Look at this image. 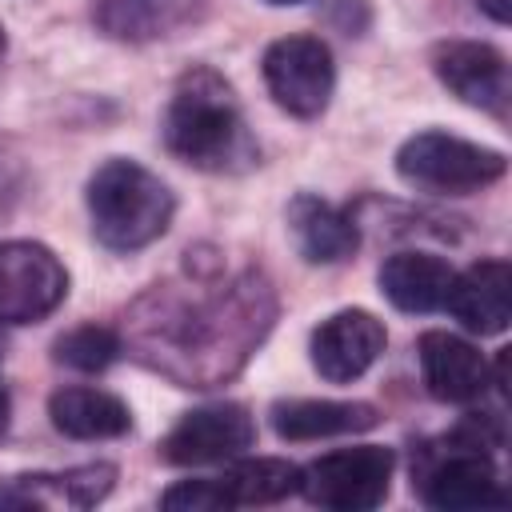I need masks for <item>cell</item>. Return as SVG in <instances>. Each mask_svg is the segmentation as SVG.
Listing matches in <instances>:
<instances>
[{
	"instance_id": "cell-21",
	"label": "cell",
	"mask_w": 512,
	"mask_h": 512,
	"mask_svg": "<svg viewBox=\"0 0 512 512\" xmlns=\"http://www.w3.org/2000/svg\"><path fill=\"white\" fill-rule=\"evenodd\" d=\"M52 356L56 364L76 368V372H104L120 356V336L104 324H80L52 344Z\"/></svg>"
},
{
	"instance_id": "cell-20",
	"label": "cell",
	"mask_w": 512,
	"mask_h": 512,
	"mask_svg": "<svg viewBox=\"0 0 512 512\" xmlns=\"http://www.w3.org/2000/svg\"><path fill=\"white\" fill-rule=\"evenodd\" d=\"M224 504L240 508V504H276L292 492H300V468L276 456H256V460H240L232 464L224 476H216Z\"/></svg>"
},
{
	"instance_id": "cell-22",
	"label": "cell",
	"mask_w": 512,
	"mask_h": 512,
	"mask_svg": "<svg viewBox=\"0 0 512 512\" xmlns=\"http://www.w3.org/2000/svg\"><path fill=\"white\" fill-rule=\"evenodd\" d=\"M160 504L172 508V512H216V508H228L216 476L212 480H180L160 496Z\"/></svg>"
},
{
	"instance_id": "cell-5",
	"label": "cell",
	"mask_w": 512,
	"mask_h": 512,
	"mask_svg": "<svg viewBox=\"0 0 512 512\" xmlns=\"http://www.w3.org/2000/svg\"><path fill=\"white\" fill-rule=\"evenodd\" d=\"M412 488L428 508L460 512V508H500L508 496L500 488V472L492 452L464 440L460 432L444 436L440 448H424L420 468L412 472Z\"/></svg>"
},
{
	"instance_id": "cell-1",
	"label": "cell",
	"mask_w": 512,
	"mask_h": 512,
	"mask_svg": "<svg viewBox=\"0 0 512 512\" xmlns=\"http://www.w3.org/2000/svg\"><path fill=\"white\" fill-rule=\"evenodd\" d=\"M276 316V292L264 272H236L232 280L208 284H156L132 308V348L136 356L172 376L180 388H212L244 368L256 344L268 336Z\"/></svg>"
},
{
	"instance_id": "cell-10",
	"label": "cell",
	"mask_w": 512,
	"mask_h": 512,
	"mask_svg": "<svg viewBox=\"0 0 512 512\" xmlns=\"http://www.w3.org/2000/svg\"><path fill=\"white\" fill-rule=\"evenodd\" d=\"M384 344H388V332L372 312L344 308L312 332L308 348H312V368L328 384H352L380 360Z\"/></svg>"
},
{
	"instance_id": "cell-11",
	"label": "cell",
	"mask_w": 512,
	"mask_h": 512,
	"mask_svg": "<svg viewBox=\"0 0 512 512\" xmlns=\"http://www.w3.org/2000/svg\"><path fill=\"white\" fill-rule=\"evenodd\" d=\"M432 68L440 84L464 104L492 116L508 112V60L500 48L480 40H448L432 52Z\"/></svg>"
},
{
	"instance_id": "cell-17",
	"label": "cell",
	"mask_w": 512,
	"mask_h": 512,
	"mask_svg": "<svg viewBox=\"0 0 512 512\" xmlns=\"http://www.w3.org/2000/svg\"><path fill=\"white\" fill-rule=\"evenodd\" d=\"M452 268L432 252H396L380 264V292L400 312H436L444 308Z\"/></svg>"
},
{
	"instance_id": "cell-9",
	"label": "cell",
	"mask_w": 512,
	"mask_h": 512,
	"mask_svg": "<svg viewBox=\"0 0 512 512\" xmlns=\"http://www.w3.org/2000/svg\"><path fill=\"white\" fill-rule=\"evenodd\" d=\"M256 440V420L244 404H204L176 420V428L160 440V456L168 464H216L232 460Z\"/></svg>"
},
{
	"instance_id": "cell-7",
	"label": "cell",
	"mask_w": 512,
	"mask_h": 512,
	"mask_svg": "<svg viewBox=\"0 0 512 512\" xmlns=\"http://www.w3.org/2000/svg\"><path fill=\"white\" fill-rule=\"evenodd\" d=\"M68 296V272L36 240L0 244V324H36Z\"/></svg>"
},
{
	"instance_id": "cell-13",
	"label": "cell",
	"mask_w": 512,
	"mask_h": 512,
	"mask_svg": "<svg viewBox=\"0 0 512 512\" xmlns=\"http://www.w3.org/2000/svg\"><path fill=\"white\" fill-rule=\"evenodd\" d=\"M116 484L112 464H80L68 472H24L0 484V508H92Z\"/></svg>"
},
{
	"instance_id": "cell-25",
	"label": "cell",
	"mask_w": 512,
	"mask_h": 512,
	"mask_svg": "<svg viewBox=\"0 0 512 512\" xmlns=\"http://www.w3.org/2000/svg\"><path fill=\"white\" fill-rule=\"evenodd\" d=\"M264 4H276V8H284V4H304V0H264Z\"/></svg>"
},
{
	"instance_id": "cell-19",
	"label": "cell",
	"mask_w": 512,
	"mask_h": 512,
	"mask_svg": "<svg viewBox=\"0 0 512 512\" xmlns=\"http://www.w3.org/2000/svg\"><path fill=\"white\" fill-rule=\"evenodd\" d=\"M92 20L112 40H156L184 24L196 8V0H88Z\"/></svg>"
},
{
	"instance_id": "cell-23",
	"label": "cell",
	"mask_w": 512,
	"mask_h": 512,
	"mask_svg": "<svg viewBox=\"0 0 512 512\" xmlns=\"http://www.w3.org/2000/svg\"><path fill=\"white\" fill-rule=\"evenodd\" d=\"M480 8L496 20V24H508V16H512V8H508V0H480Z\"/></svg>"
},
{
	"instance_id": "cell-15",
	"label": "cell",
	"mask_w": 512,
	"mask_h": 512,
	"mask_svg": "<svg viewBox=\"0 0 512 512\" xmlns=\"http://www.w3.org/2000/svg\"><path fill=\"white\" fill-rule=\"evenodd\" d=\"M288 228H292V240H296L300 256L312 260V264L348 260L360 244V232H356L352 216L340 212L336 204L312 196V192H300L288 204Z\"/></svg>"
},
{
	"instance_id": "cell-8",
	"label": "cell",
	"mask_w": 512,
	"mask_h": 512,
	"mask_svg": "<svg viewBox=\"0 0 512 512\" xmlns=\"http://www.w3.org/2000/svg\"><path fill=\"white\" fill-rule=\"evenodd\" d=\"M264 84L284 112H292L300 120L320 116L336 88V64H332L328 44L316 36H284V40L268 44Z\"/></svg>"
},
{
	"instance_id": "cell-24",
	"label": "cell",
	"mask_w": 512,
	"mask_h": 512,
	"mask_svg": "<svg viewBox=\"0 0 512 512\" xmlns=\"http://www.w3.org/2000/svg\"><path fill=\"white\" fill-rule=\"evenodd\" d=\"M8 420H12V396H8V388L0 384V440H4V432H8Z\"/></svg>"
},
{
	"instance_id": "cell-4",
	"label": "cell",
	"mask_w": 512,
	"mask_h": 512,
	"mask_svg": "<svg viewBox=\"0 0 512 512\" xmlns=\"http://www.w3.org/2000/svg\"><path fill=\"white\" fill-rule=\"evenodd\" d=\"M508 160L496 148L448 136V132H420L400 144L396 172L404 184L436 196H468L504 176Z\"/></svg>"
},
{
	"instance_id": "cell-14",
	"label": "cell",
	"mask_w": 512,
	"mask_h": 512,
	"mask_svg": "<svg viewBox=\"0 0 512 512\" xmlns=\"http://www.w3.org/2000/svg\"><path fill=\"white\" fill-rule=\"evenodd\" d=\"M444 308L476 336H496L512 320V268L504 260H476L452 276Z\"/></svg>"
},
{
	"instance_id": "cell-3",
	"label": "cell",
	"mask_w": 512,
	"mask_h": 512,
	"mask_svg": "<svg viewBox=\"0 0 512 512\" xmlns=\"http://www.w3.org/2000/svg\"><path fill=\"white\" fill-rule=\"evenodd\" d=\"M176 200L160 176L136 160H108L88 180V216L92 232L112 252H136L160 240L172 224Z\"/></svg>"
},
{
	"instance_id": "cell-6",
	"label": "cell",
	"mask_w": 512,
	"mask_h": 512,
	"mask_svg": "<svg viewBox=\"0 0 512 512\" xmlns=\"http://www.w3.org/2000/svg\"><path fill=\"white\" fill-rule=\"evenodd\" d=\"M392 468H396L392 448H380V444L340 448V452H328V456L312 460L308 468H300V492L316 508L368 512V508L384 504Z\"/></svg>"
},
{
	"instance_id": "cell-18",
	"label": "cell",
	"mask_w": 512,
	"mask_h": 512,
	"mask_svg": "<svg viewBox=\"0 0 512 512\" xmlns=\"http://www.w3.org/2000/svg\"><path fill=\"white\" fill-rule=\"evenodd\" d=\"M52 428L72 440H112L132 428V412L104 388H60L48 396Z\"/></svg>"
},
{
	"instance_id": "cell-2",
	"label": "cell",
	"mask_w": 512,
	"mask_h": 512,
	"mask_svg": "<svg viewBox=\"0 0 512 512\" xmlns=\"http://www.w3.org/2000/svg\"><path fill=\"white\" fill-rule=\"evenodd\" d=\"M164 144L176 160L200 172H244L256 164V140L240 100L212 68H192L176 80L164 112Z\"/></svg>"
},
{
	"instance_id": "cell-12",
	"label": "cell",
	"mask_w": 512,
	"mask_h": 512,
	"mask_svg": "<svg viewBox=\"0 0 512 512\" xmlns=\"http://www.w3.org/2000/svg\"><path fill=\"white\" fill-rule=\"evenodd\" d=\"M416 356H420L424 388L444 404H468L484 396L492 384V368L480 356V348L452 332H424Z\"/></svg>"
},
{
	"instance_id": "cell-26",
	"label": "cell",
	"mask_w": 512,
	"mask_h": 512,
	"mask_svg": "<svg viewBox=\"0 0 512 512\" xmlns=\"http://www.w3.org/2000/svg\"><path fill=\"white\" fill-rule=\"evenodd\" d=\"M0 56H4V28H0Z\"/></svg>"
},
{
	"instance_id": "cell-16",
	"label": "cell",
	"mask_w": 512,
	"mask_h": 512,
	"mask_svg": "<svg viewBox=\"0 0 512 512\" xmlns=\"http://www.w3.org/2000/svg\"><path fill=\"white\" fill-rule=\"evenodd\" d=\"M380 424V412L364 400H276L272 428L280 440H324L368 432Z\"/></svg>"
}]
</instances>
